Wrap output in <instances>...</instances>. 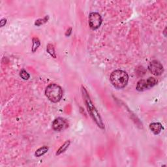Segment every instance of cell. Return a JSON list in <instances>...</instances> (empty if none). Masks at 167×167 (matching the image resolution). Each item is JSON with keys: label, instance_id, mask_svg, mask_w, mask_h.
<instances>
[{"label": "cell", "instance_id": "cell-8", "mask_svg": "<svg viewBox=\"0 0 167 167\" xmlns=\"http://www.w3.org/2000/svg\"><path fill=\"white\" fill-rule=\"evenodd\" d=\"M149 127L154 134H159L163 129V125L159 122H154L150 124Z\"/></svg>", "mask_w": 167, "mask_h": 167}, {"label": "cell", "instance_id": "cell-3", "mask_svg": "<svg viewBox=\"0 0 167 167\" xmlns=\"http://www.w3.org/2000/svg\"><path fill=\"white\" fill-rule=\"evenodd\" d=\"M45 95L52 103H58L62 98L63 90L59 85L51 84L46 88Z\"/></svg>", "mask_w": 167, "mask_h": 167}, {"label": "cell", "instance_id": "cell-12", "mask_svg": "<svg viewBox=\"0 0 167 167\" xmlns=\"http://www.w3.org/2000/svg\"><path fill=\"white\" fill-rule=\"evenodd\" d=\"M32 42H33V46H32L31 51H32V52H35L40 46L41 42H40V40L37 37L33 38V39H32Z\"/></svg>", "mask_w": 167, "mask_h": 167}, {"label": "cell", "instance_id": "cell-15", "mask_svg": "<svg viewBox=\"0 0 167 167\" xmlns=\"http://www.w3.org/2000/svg\"><path fill=\"white\" fill-rule=\"evenodd\" d=\"M6 23H7V19H5V18H3V19H2L1 21H0V26H1V27H3L6 24Z\"/></svg>", "mask_w": 167, "mask_h": 167}, {"label": "cell", "instance_id": "cell-4", "mask_svg": "<svg viewBox=\"0 0 167 167\" xmlns=\"http://www.w3.org/2000/svg\"><path fill=\"white\" fill-rule=\"evenodd\" d=\"M157 80L154 77H150L147 79H141L137 82L136 89L138 91H144L157 85Z\"/></svg>", "mask_w": 167, "mask_h": 167}, {"label": "cell", "instance_id": "cell-10", "mask_svg": "<svg viewBox=\"0 0 167 167\" xmlns=\"http://www.w3.org/2000/svg\"><path fill=\"white\" fill-rule=\"evenodd\" d=\"M48 151V147L47 146H43L36 150L35 153V156L37 157H40L41 156L44 155L45 154H46Z\"/></svg>", "mask_w": 167, "mask_h": 167}, {"label": "cell", "instance_id": "cell-9", "mask_svg": "<svg viewBox=\"0 0 167 167\" xmlns=\"http://www.w3.org/2000/svg\"><path fill=\"white\" fill-rule=\"evenodd\" d=\"M70 144H71V141L70 140H67L61 147L59 148L58 150L56 152V154H55V155H59L60 154H63V153H64L68 149V147H69V146H70Z\"/></svg>", "mask_w": 167, "mask_h": 167}, {"label": "cell", "instance_id": "cell-5", "mask_svg": "<svg viewBox=\"0 0 167 167\" xmlns=\"http://www.w3.org/2000/svg\"><path fill=\"white\" fill-rule=\"evenodd\" d=\"M89 25L92 30H97L101 26L102 24V17L100 15V14L98 12H91L89 15Z\"/></svg>", "mask_w": 167, "mask_h": 167}, {"label": "cell", "instance_id": "cell-2", "mask_svg": "<svg viewBox=\"0 0 167 167\" xmlns=\"http://www.w3.org/2000/svg\"><path fill=\"white\" fill-rule=\"evenodd\" d=\"M110 81L115 88L122 89L127 85L129 76L126 72L122 70H116L111 73Z\"/></svg>", "mask_w": 167, "mask_h": 167}, {"label": "cell", "instance_id": "cell-7", "mask_svg": "<svg viewBox=\"0 0 167 167\" xmlns=\"http://www.w3.org/2000/svg\"><path fill=\"white\" fill-rule=\"evenodd\" d=\"M69 126V123L66 119L59 117L55 118L52 123V128L55 131H61Z\"/></svg>", "mask_w": 167, "mask_h": 167}, {"label": "cell", "instance_id": "cell-1", "mask_svg": "<svg viewBox=\"0 0 167 167\" xmlns=\"http://www.w3.org/2000/svg\"><path fill=\"white\" fill-rule=\"evenodd\" d=\"M82 93L83 98H84V103L86 104L88 113L90 114V116L91 117L93 120L95 122V123L97 125V126H98L99 128H101V129H104L105 125L103 122V120H102L101 115L98 112V111H97V110L96 109L95 106L94 105V104H93L91 100L90 99V97L89 95H88L87 91L83 86L82 87Z\"/></svg>", "mask_w": 167, "mask_h": 167}, {"label": "cell", "instance_id": "cell-14", "mask_svg": "<svg viewBox=\"0 0 167 167\" xmlns=\"http://www.w3.org/2000/svg\"><path fill=\"white\" fill-rule=\"evenodd\" d=\"M20 76L22 78V79L26 80H28L30 78V74L27 73L26 70H24V69H22V70L20 71Z\"/></svg>", "mask_w": 167, "mask_h": 167}, {"label": "cell", "instance_id": "cell-13", "mask_svg": "<svg viewBox=\"0 0 167 167\" xmlns=\"http://www.w3.org/2000/svg\"><path fill=\"white\" fill-rule=\"evenodd\" d=\"M48 19H49V16L48 15L45 16L43 18H39V19L37 20L35 22V25L37 26H41L42 25H43L44 24H45V23L47 22Z\"/></svg>", "mask_w": 167, "mask_h": 167}, {"label": "cell", "instance_id": "cell-16", "mask_svg": "<svg viewBox=\"0 0 167 167\" xmlns=\"http://www.w3.org/2000/svg\"><path fill=\"white\" fill-rule=\"evenodd\" d=\"M71 34H72V28H71V27H69V28L67 30V31H66V36L69 37L71 35Z\"/></svg>", "mask_w": 167, "mask_h": 167}, {"label": "cell", "instance_id": "cell-6", "mask_svg": "<svg viewBox=\"0 0 167 167\" xmlns=\"http://www.w3.org/2000/svg\"><path fill=\"white\" fill-rule=\"evenodd\" d=\"M148 69L152 75L155 76H160L164 72L163 65L157 60H153L150 62L148 65Z\"/></svg>", "mask_w": 167, "mask_h": 167}, {"label": "cell", "instance_id": "cell-11", "mask_svg": "<svg viewBox=\"0 0 167 167\" xmlns=\"http://www.w3.org/2000/svg\"><path fill=\"white\" fill-rule=\"evenodd\" d=\"M46 51L47 52L54 58H57V55L56 53H55V51L54 49V46L52 44H48L46 46Z\"/></svg>", "mask_w": 167, "mask_h": 167}]
</instances>
